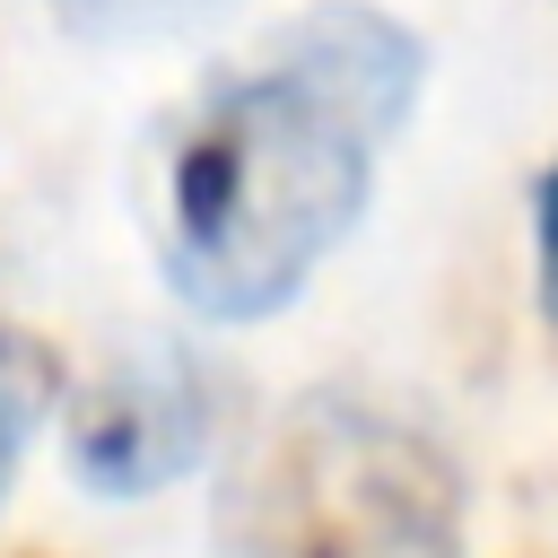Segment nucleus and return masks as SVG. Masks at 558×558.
<instances>
[{"instance_id": "nucleus-4", "label": "nucleus", "mask_w": 558, "mask_h": 558, "mask_svg": "<svg viewBox=\"0 0 558 558\" xmlns=\"http://www.w3.org/2000/svg\"><path fill=\"white\" fill-rule=\"evenodd\" d=\"M218 0H52V17L78 35V44H157V35H183L201 26Z\"/></svg>"}, {"instance_id": "nucleus-2", "label": "nucleus", "mask_w": 558, "mask_h": 558, "mask_svg": "<svg viewBox=\"0 0 558 558\" xmlns=\"http://www.w3.org/2000/svg\"><path fill=\"white\" fill-rule=\"evenodd\" d=\"M235 558H462V480L410 418L314 392L244 480Z\"/></svg>"}, {"instance_id": "nucleus-7", "label": "nucleus", "mask_w": 558, "mask_h": 558, "mask_svg": "<svg viewBox=\"0 0 558 558\" xmlns=\"http://www.w3.org/2000/svg\"><path fill=\"white\" fill-rule=\"evenodd\" d=\"M17 558H44V549H17Z\"/></svg>"}, {"instance_id": "nucleus-5", "label": "nucleus", "mask_w": 558, "mask_h": 558, "mask_svg": "<svg viewBox=\"0 0 558 558\" xmlns=\"http://www.w3.org/2000/svg\"><path fill=\"white\" fill-rule=\"evenodd\" d=\"M44 401H52V366H44V349H35L26 331L0 323V497H9V480H17V453H26L35 418H44Z\"/></svg>"}, {"instance_id": "nucleus-1", "label": "nucleus", "mask_w": 558, "mask_h": 558, "mask_svg": "<svg viewBox=\"0 0 558 558\" xmlns=\"http://www.w3.org/2000/svg\"><path fill=\"white\" fill-rule=\"evenodd\" d=\"M418 78V35L366 0H323L209 70L148 131L140 209L166 288L209 323L279 314L366 218Z\"/></svg>"}, {"instance_id": "nucleus-3", "label": "nucleus", "mask_w": 558, "mask_h": 558, "mask_svg": "<svg viewBox=\"0 0 558 558\" xmlns=\"http://www.w3.org/2000/svg\"><path fill=\"white\" fill-rule=\"evenodd\" d=\"M209 445V384L174 340L105 357L70 401V462L96 497H157Z\"/></svg>"}, {"instance_id": "nucleus-6", "label": "nucleus", "mask_w": 558, "mask_h": 558, "mask_svg": "<svg viewBox=\"0 0 558 558\" xmlns=\"http://www.w3.org/2000/svg\"><path fill=\"white\" fill-rule=\"evenodd\" d=\"M532 270H541V323L558 331V166L532 183Z\"/></svg>"}]
</instances>
